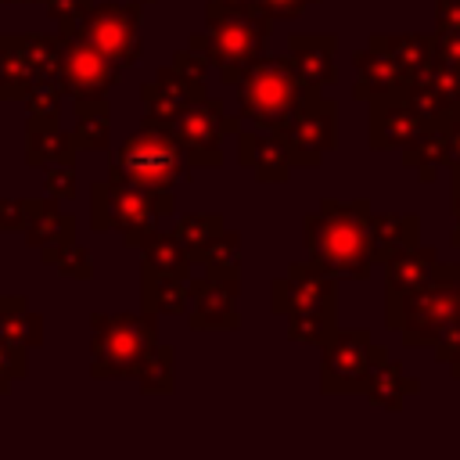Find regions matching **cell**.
Masks as SVG:
<instances>
[{
    "instance_id": "1",
    "label": "cell",
    "mask_w": 460,
    "mask_h": 460,
    "mask_svg": "<svg viewBox=\"0 0 460 460\" xmlns=\"http://www.w3.org/2000/svg\"><path fill=\"white\" fill-rule=\"evenodd\" d=\"M302 241L309 259L338 280H367L377 255L370 241V198H320L302 219Z\"/></svg>"
},
{
    "instance_id": "2",
    "label": "cell",
    "mask_w": 460,
    "mask_h": 460,
    "mask_svg": "<svg viewBox=\"0 0 460 460\" xmlns=\"http://www.w3.org/2000/svg\"><path fill=\"white\" fill-rule=\"evenodd\" d=\"M270 18L255 4H205V29L187 36V47L198 50L208 68L219 72L226 86H234L270 47Z\"/></svg>"
},
{
    "instance_id": "3",
    "label": "cell",
    "mask_w": 460,
    "mask_h": 460,
    "mask_svg": "<svg viewBox=\"0 0 460 460\" xmlns=\"http://www.w3.org/2000/svg\"><path fill=\"white\" fill-rule=\"evenodd\" d=\"M385 327L413 349H435L460 327V262H438V273L410 298L385 302Z\"/></svg>"
},
{
    "instance_id": "4",
    "label": "cell",
    "mask_w": 460,
    "mask_h": 460,
    "mask_svg": "<svg viewBox=\"0 0 460 460\" xmlns=\"http://www.w3.org/2000/svg\"><path fill=\"white\" fill-rule=\"evenodd\" d=\"M237 115L248 126L259 129H280L288 119L320 90L302 83L288 61V54H266L259 58L237 83Z\"/></svg>"
},
{
    "instance_id": "5",
    "label": "cell",
    "mask_w": 460,
    "mask_h": 460,
    "mask_svg": "<svg viewBox=\"0 0 460 460\" xmlns=\"http://www.w3.org/2000/svg\"><path fill=\"white\" fill-rule=\"evenodd\" d=\"M108 176L144 190H176L180 183L190 180V162L169 126L144 122L137 133H129L119 144Z\"/></svg>"
},
{
    "instance_id": "6",
    "label": "cell",
    "mask_w": 460,
    "mask_h": 460,
    "mask_svg": "<svg viewBox=\"0 0 460 460\" xmlns=\"http://www.w3.org/2000/svg\"><path fill=\"white\" fill-rule=\"evenodd\" d=\"M172 212H176L172 190H144L111 176L90 183V226L97 234L119 230L126 248H137L140 237L155 226V219Z\"/></svg>"
},
{
    "instance_id": "7",
    "label": "cell",
    "mask_w": 460,
    "mask_h": 460,
    "mask_svg": "<svg viewBox=\"0 0 460 460\" xmlns=\"http://www.w3.org/2000/svg\"><path fill=\"white\" fill-rule=\"evenodd\" d=\"M158 345L155 313H93L90 316V374L137 377L147 352Z\"/></svg>"
},
{
    "instance_id": "8",
    "label": "cell",
    "mask_w": 460,
    "mask_h": 460,
    "mask_svg": "<svg viewBox=\"0 0 460 460\" xmlns=\"http://www.w3.org/2000/svg\"><path fill=\"white\" fill-rule=\"evenodd\" d=\"M388 356L367 327H334L320 345V392L323 395H363L370 370Z\"/></svg>"
},
{
    "instance_id": "9",
    "label": "cell",
    "mask_w": 460,
    "mask_h": 460,
    "mask_svg": "<svg viewBox=\"0 0 460 460\" xmlns=\"http://www.w3.org/2000/svg\"><path fill=\"white\" fill-rule=\"evenodd\" d=\"M244 122L241 115H226L219 97H194L176 119H172V133L187 151L190 169H219L223 165V140L230 133H237Z\"/></svg>"
},
{
    "instance_id": "10",
    "label": "cell",
    "mask_w": 460,
    "mask_h": 460,
    "mask_svg": "<svg viewBox=\"0 0 460 460\" xmlns=\"http://www.w3.org/2000/svg\"><path fill=\"white\" fill-rule=\"evenodd\" d=\"M119 75L122 68L104 50H97L75 29H58V83L65 97H108Z\"/></svg>"
},
{
    "instance_id": "11",
    "label": "cell",
    "mask_w": 460,
    "mask_h": 460,
    "mask_svg": "<svg viewBox=\"0 0 460 460\" xmlns=\"http://www.w3.org/2000/svg\"><path fill=\"white\" fill-rule=\"evenodd\" d=\"M47 79H58V32L0 36V101H22Z\"/></svg>"
},
{
    "instance_id": "12",
    "label": "cell",
    "mask_w": 460,
    "mask_h": 460,
    "mask_svg": "<svg viewBox=\"0 0 460 460\" xmlns=\"http://www.w3.org/2000/svg\"><path fill=\"white\" fill-rule=\"evenodd\" d=\"M140 11H144V0L90 4L83 22L75 25V32L83 40H90L97 50H104L119 68H129L140 58Z\"/></svg>"
},
{
    "instance_id": "13",
    "label": "cell",
    "mask_w": 460,
    "mask_h": 460,
    "mask_svg": "<svg viewBox=\"0 0 460 460\" xmlns=\"http://www.w3.org/2000/svg\"><path fill=\"white\" fill-rule=\"evenodd\" d=\"M295 169H316L327 151L338 147V104L323 93H313L291 119L280 126Z\"/></svg>"
},
{
    "instance_id": "14",
    "label": "cell",
    "mask_w": 460,
    "mask_h": 460,
    "mask_svg": "<svg viewBox=\"0 0 460 460\" xmlns=\"http://www.w3.org/2000/svg\"><path fill=\"white\" fill-rule=\"evenodd\" d=\"M270 309L277 316H295V313H309V309L338 313V277L320 270L313 259L291 262L288 273H280L270 284Z\"/></svg>"
},
{
    "instance_id": "15",
    "label": "cell",
    "mask_w": 460,
    "mask_h": 460,
    "mask_svg": "<svg viewBox=\"0 0 460 460\" xmlns=\"http://www.w3.org/2000/svg\"><path fill=\"white\" fill-rule=\"evenodd\" d=\"M190 302H187V327L190 331H237L241 313V277H187Z\"/></svg>"
},
{
    "instance_id": "16",
    "label": "cell",
    "mask_w": 460,
    "mask_h": 460,
    "mask_svg": "<svg viewBox=\"0 0 460 460\" xmlns=\"http://www.w3.org/2000/svg\"><path fill=\"white\" fill-rule=\"evenodd\" d=\"M352 72H356V86H352V97L356 101H377V97H402L406 86H410V75L406 68L370 36L363 50L352 54Z\"/></svg>"
},
{
    "instance_id": "17",
    "label": "cell",
    "mask_w": 460,
    "mask_h": 460,
    "mask_svg": "<svg viewBox=\"0 0 460 460\" xmlns=\"http://www.w3.org/2000/svg\"><path fill=\"white\" fill-rule=\"evenodd\" d=\"M237 165H244L259 183H288L291 176V155H288V140L280 129H237Z\"/></svg>"
},
{
    "instance_id": "18",
    "label": "cell",
    "mask_w": 460,
    "mask_h": 460,
    "mask_svg": "<svg viewBox=\"0 0 460 460\" xmlns=\"http://www.w3.org/2000/svg\"><path fill=\"white\" fill-rule=\"evenodd\" d=\"M25 208H29L25 212V230H22L25 244L36 248L47 266H54L61 248L68 241H75V216L65 212L58 205V198H47V201L43 198H25Z\"/></svg>"
},
{
    "instance_id": "19",
    "label": "cell",
    "mask_w": 460,
    "mask_h": 460,
    "mask_svg": "<svg viewBox=\"0 0 460 460\" xmlns=\"http://www.w3.org/2000/svg\"><path fill=\"white\" fill-rule=\"evenodd\" d=\"M370 115H367V140L370 151H402L428 122L410 108L406 93L402 97H377L367 101Z\"/></svg>"
},
{
    "instance_id": "20",
    "label": "cell",
    "mask_w": 460,
    "mask_h": 460,
    "mask_svg": "<svg viewBox=\"0 0 460 460\" xmlns=\"http://www.w3.org/2000/svg\"><path fill=\"white\" fill-rule=\"evenodd\" d=\"M338 36L334 32H291L288 36V61L302 83L323 90L338 79Z\"/></svg>"
},
{
    "instance_id": "21",
    "label": "cell",
    "mask_w": 460,
    "mask_h": 460,
    "mask_svg": "<svg viewBox=\"0 0 460 460\" xmlns=\"http://www.w3.org/2000/svg\"><path fill=\"white\" fill-rule=\"evenodd\" d=\"M381 266H385V302H402L438 273V252L417 241L413 248L388 255Z\"/></svg>"
},
{
    "instance_id": "22",
    "label": "cell",
    "mask_w": 460,
    "mask_h": 460,
    "mask_svg": "<svg viewBox=\"0 0 460 460\" xmlns=\"http://www.w3.org/2000/svg\"><path fill=\"white\" fill-rule=\"evenodd\" d=\"M201 97L194 86H187L180 79V72L172 65L158 68V75L151 83L140 86V101H144V122H158V126H172V119L194 101Z\"/></svg>"
},
{
    "instance_id": "23",
    "label": "cell",
    "mask_w": 460,
    "mask_h": 460,
    "mask_svg": "<svg viewBox=\"0 0 460 460\" xmlns=\"http://www.w3.org/2000/svg\"><path fill=\"white\" fill-rule=\"evenodd\" d=\"M75 140L58 126V119H36L29 115L25 122V162L36 169L58 165V162H75Z\"/></svg>"
},
{
    "instance_id": "24",
    "label": "cell",
    "mask_w": 460,
    "mask_h": 460,
    "mask_svg": "<svg viewBox=\"0 0 460 460\" xmlns=\"http://www.w3.org/2000/svg\"><path fill=\"white\" fill-rule=\"evenodd\" d=\"M0 341L18 356L43 341V320L29 309L25 295H0Z\"/></svg>"
},
{
    "instance_id": "25",
    "label": "cell",
    "mask_w": 460,
    "mask_h": 460,
    "mask_svg": "<svg viewBox=\"0 0 460 460\" xmlns=\"http://www.w3.org/2000/svg\"><path fill=\"white\" fill-rule=\"evenodd\" d=\"M402 165H410L420 183H431L442 169H449V137H446V122H428V126L402 147Z\"/></svg>"
},
{
    "instance_id": "26",
    "label": "cell",
    "mask_w": 460,
    "mask_h": 460,
    "mask_svg": "<svg viewBox=\"0 0 460 460\" xmlns=\"http://www.w3.org/2000/svg\"><path fill=\"white\" fill-rule=\"evenodd\" d=\"M140 270H151V273H169V277H190V252L183 248V241L172 234V230H147L140 237Z\"/></svg>"
},
{
    "instance_id": "27",
    "label": "cell",
    "mask_w": 460,
    "mask_h": 460,
    "mask_svg": "<svg viewBox=\"0 0 460 460\" xmlns=\"http://www.w3.org/2000/svg\"><path fill=\"white\" fill-rule=\"evenodd\" d=\"M417 392H420V381L410 377V374L402 370V363H395L392 356H385V359L370 370L367 388H363L367 402L377 406V410H402V402H406L410 395H417Z\"/></svg>"
},
{
    "instance_id": "28",
    "label": "cell",
    "mask_w": 460,
    "mask_h": 460,
    "mask_svg": "<svg viewBox=\"0 0 460 460\" xmlns=\"http://www.w3.org/2000/svg\"><path fill=\"white\" fill-rule=\"evenodd\" d=\"M370 241H374L377 262H385L388 255L413 248L420 241V216L417 212H374L370 208Z\"/></svg>"
},
{
    "instance_id": "29",
    "label": "cell",
    "mask_w": 460,
    "mask_h": 460,
    "mask_svg": "<svg viewBox=\"0 0 460 460\" xmlns=\"http://www.w3.org/2000/svg\"><path fill=\"white\" fill-rule=\"evenodd\" d=\"M190 302V288L183 277H169V273H151L140 270V305L144 313L155 316H183Z\"/></svg>"
},
{
    "instance_id": "30",
    "label": "cell",
    "mask_w": 460,
    "mask_h": 460,
    "mask_svg": "<svg viewBox=\"0 0 460 460\" xmlns=\"http://www.w3.org/2000/svg\"><path fill=\"white\" fill-rule=\"evenodd\" d=\"M72 140L79 151H104L111 140V108L104 97H79L75 101V126Z\"/></svg>"
},
{
    "instance_id": "31",
    "label": "cell",
    "mask_w": 460,
    "mask_h": 460,
    "mask_svg": "<svg viewBox=\"0 0 460 460\" xmlns=\"http://www.w3.org/2000/svg\"><path fill=\"white\" fill-rule=\"evenodd\" d=\"M194 262L208 277H241V234L237 230H219L198 255Z\"/></svg>"
},
{
    "instance_id": "32",
    "label": "cell",
    "mask_w": 460,
    "mask_h": 460,
    "mask_svg": "<svg viewBox=\"0 0 460 460\" xmlns=\"http://www.w3.org/2000/svg\"><path fill=\"white\" fill-rule=\"evenodd\" d=\"M374 40L406 68L410 79L431 61V32H374Z\"/></svg>"
},
{
    "instance_id": "33",
    "label": "cell",
    "mask_w": 460,
    "mask_h": 460,
    "mask_svg": "<svg viewBox=\"0 0 460 460\" xmlns=\"http://www.w3.org/2000/svg\"><path fill=\"white\" fill-rule=\"evenodd\" d=\"M137 385L147 395H172L176 392V349L155 345L137 370Z\"/></svg>"
},
{
    "instance_id": "34",
    "label": "cell",
    "mask_w": 460,
    "mask_h": 460,
    "mask_svg": "<svg viewBox=\"0 0 460 460\" xmlns=\"http://www.w3.org/2000/svg\"><path fill=\"white\" fill-rule=\"evenodd\" d=\"M406 101H410V108H413L424 122H446V119L460 115V108H456L435 83H428L424 75H413V79H410V86H406Z\"/></svg>"
},
{
    "instance_id": "35",
    "label": "cell",
    "mask_w": 460,
    "mask_h": 460,
    "mask_svg": "<svg viewBox=\"0 0 460 460\" xmlns=\"http://www.w3.org/2000/svg\"><path fill=\"white\" fill-rule=\"evenodd\" d=\"M219 230H226V219H223L219 212H183V216L176 219V226H172V234L183 241V248L190 252V259H194Z\"/></svg>"
},
{
    "instance_id": "36",
    "label": "cell",
    "mask_w": 460,
    "mask_h": 460,
    "mask_svg": "<svg viewBox=\"0 0 460 460\" xmlns=\"http://www.w3.org/2000/svg\"><path fill=\"white\" fill-rule=\"evenodd\" d=\"M334 309H309V313H295L288 316V338L302 341V345H323L327 334L338 327Z\"/></svg>"
},
{
    "instance_id": "37",
    "label": "cell",
    "mask_w": 460,
    "mask_h": 460,
    "mask_svg": "<svg viewBox=\"0 0 460 460\" xmlns=\"http://www.w3.org/2000/svg\"><path fill=\"white\" fill-rule=\"evenodd\" d=\"M22 101H25L29 115H36V119H58V115H61L65 90H61V83H58V79H47V83H36Z\"/></svg>"
},
{
    "instance_id": "38",
    "label": "cell",
    "mask_w": 460,
    "mask_h": 460,
    "mask_svg": "<svg viewBox=\"0 0 460 460\" xmlns=\"http://www.w3.org/2000/svg\"><path fill=\"white\" fill-rule=\"evenodd\" d=\"M58 273L61 277H72V280H90L93 277V255H90V248H83L79 241H68L65 248H61V255H58Z\"/></svg>"
},
{
    "instance_id": "39",
    "label": "cell",
    "mask_w": 460,
    "mask_h": 460,
    "mask_svg": "<svg viewBox=\"0 0 460 460\" xmlns=\"http://www.w3.org/2000/svg\"><path fill=\"white\" fill-rule=\"evenodd\" d=\"M417 75H424L428 83H435V86L460 108V65H449V61H442V58H431Z\"/></svg>"
},
{
    "instance_id": "40",
    "label": "cell",
    "mask_w": 460,
    "mask_h": 460,
    "mask_svg": "<svg viewBox=\"0 0 460 460\" xmlns=\"http://www.w3.org/2000/svg\"><path fill=\"white\" fill-rule=\"evenodd\" d=\"M172 68L180 72V79L187 83V86H194L198 93H205V75H208V61L198 54V50H190V47H183V50H176L172 54Z\"/></svg>"
},
{
    "instance_id": "41",
    "label": "cell",
    "mask_w": 460,
    "mask_h": 460,
    "mask_svg": "<svg viewBox=\"0 0 460 460\" xmlns=\"http://www.w3.org/2000/svg\"><path fill=\"white\" fill-rule=\"evenodd\" d=\"M43 190H47V198L68 201V198L75 194V162L47 165V172H43Z\"/></svg>"
},
{
    "instance_id": "42",
    "label": "cell",
    "mask_w": 460,
    "mask_h": 460,
    "mask_svg": "<svg viewBox=\"0 0 460 460\" xmlns=\"http://www.w3.org/2000/svg\"><path fill=\"white\" fill-rule=\"evenodd\" d=\"M93 0H47V14L58 29H75Z\"/></svg>"
},
{
    "instance_id": "43",
    "label": "cell",
    "mask_w": 460,
    "mask_h": 460,
    "mask_svg": "<svg viewBox=\"0 0 460 460\" xmlns=\"http://www.w3.org/2000/svg\"><path fill=\"white\" fill-rule=\"evenodd\" d=\"M270 22H291V18H298L302 11H309L313 4H320V0H252Z\"/></svg>"
},
{
    "instance_id": "44",
    "label": "cell",
    "mask_w": 460,
    "mask_h": 460,
    "mask_svg": "<svg viewBox=\"0 0 460 460\" xmlns=\"http://www.w3.org/2000/svg\"><path fill=\"white\" fill-rule=\"evenodd\" d=\"M431 352H435V359H438L442 367H449V374L460 381V327H456V331H449V334H446Z\"/></svg>"
},
{
    "instance_id": "45",
    "label": "cell",
    "mask_w": 460,
    "mask_h": 460,
    "mask_svg": "<svg viewBox=\"0 0 460 460\" xmlns=\"http://www.w3.org/2000/svg\"><path fill=\"white\" fill-rule=\"evenodd\" d=\"M18 377H25V356L11 352V349L0 341V392H7L11 381H18Z\"/></svg>"
},
{
    "instance_id": "46",
    "label": "cell",
    "mask_w": 460,
    "mask_h": 460,
    "mask_svg": "<svg viewBox=\"0 0 460 460\" xmlns=\"http://www.w3.org/2000/svg\"><path fill=\"white\" fill-rule=\"evenodd\" d=\"M431 58L460 65V32H435L431 29Z\"/></svg>"
},
{
    "instance_id": "47",
    "label": "cell",
    "mask_w": 460,
    "mask_h": 460,
    "mask_svg": "<svg viewBox=\"0 0 460 460\" xmlns=\"http://www.w3.org/2000/svg\"><path fill=\"white\" fill-rule=\"evenodd\" d=\"M25 198H0V230H25Z\"/></svg>"
},
{
    "instance_id": "48",
    "label": "cell",
    "mask_w": 460,
    "mask_h": 460,
    "mask_svg": "<svg viewBox=\"0 0 460 460\" xmlns=\"http://www.w3.org/2000/svg\"><path fill=\"white\" fill-rule=\"evenodd\" d=\"M435 32H460V0H435Z\"/></svg>"
},
{
    "instance_id": "49",
    "label": "cell",
    "mask_w": 460,
    "mask_h": 460,
    "mask_svg": "<svg viewBox=\"0 0 460 460\" xmlns=\"http://www.w3.org/2000/svg\"><path fill=\"white\" fill-rule=\"evenodd\" d=\"M446 137H449V169H460V115L446 119Z\"/></svg>"
},
{
    "instance_id": "50",
    "label": "cell",
    "mask_w": 460,
    "mask_h": 460,
    "mask_svg": "<svg viewBox=\"0 0 460 460\" xmlns=\"http://www.w3.org/2000/svg\"><path fill=\"white\" fill-rule=\"evenodd\" d=\"M449 208H453V234H449V241L460 248V194L449 198Z\"/></svg>"
},
{
    "instance_id": "51",
    "label": "cell",
    "mask_w": 460,
    "mask_h": 460,
    "mask_svg": "<svg viewBox=\"0 0 460 460\" xmlns=\"http://www.w3.org/2000/svg\"><path fill=\"white\" fill-rule=\"evenodd\" d=\"M0 4H47V0H0Z\"/></svg>"
},
{
    "instance_id": "52",
    "label": "cell",
    "mask_w": 460,
    "mask_h": 460,
    "mask_svg": "<svg viewBox=\"0 0 460 460\" xmlns=\"http://www.w3.org/2000/svg\"><path fill=\"white\" fill-rule=\"evenodd\" d=\"M223 4H252V0H223Z\"/></svg>"
},
{
    "instance_id": "53",
    "label": "cell",
    "mask_w": 460,
    "mask_h": 460,
    "mask_svg": "<svg viewBox=\"0 0 460 460\" xmlns=\"http://www.w3.org/2000/svg\"><path fill=\"white\" fill-rule=\"evenodd\" d=\"M144 4H155V0H144Z\"/></svg>"
}]
</instances>
